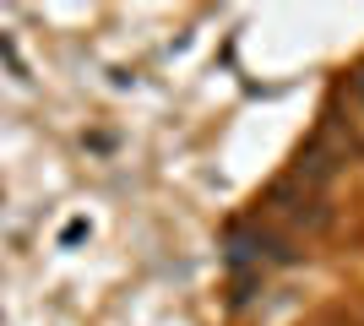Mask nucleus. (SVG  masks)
Returning a JSON list of instances; mask_svg holds the SVG:
<instances>
[{"mask_svg": "<svg viewBox=\"0 0 364 326\" xmlns=\"http://www.w3.org/2000/svg\"><path fill=\"white\" fill-rule=\"evenodd\" d=\"M267 217H277V223H289V229H326L332 223V212H326V202H321V190L299 185V180H283V185L267 190V207H261Z\"/></svg>", "mask_w": 364, "mask_h": 326, "instance_id": "f257e3e1", "label": "nucleus"}]
</instances>
